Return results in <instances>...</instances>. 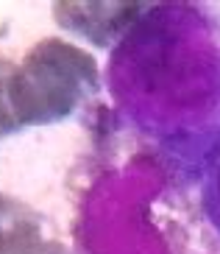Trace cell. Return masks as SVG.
Returning a JSON list of instances; mask_svg holds the SVG:
<instances>
[{
	"mask_svg": "<svg viewBox=\"0 0 220 254\" xmlns=\"http://www.w3.org/2000/svg\"><path fill=\"white\" fill-rule=\"evenodd\" d=\"M120 118L181 182L220 159V8L151 3L106 62Z\"/></svg>",
	"mask_w": 220,
	"mask_h": 254,
	"instance_id": "cell-1",
	"label": "cell"
},
{
	"mask_svg": "<svg viewBox=\"0 0 220 254\" xmlns=\"http://www.w3.org/2000/svg\"><path fill=\"white\" fill-rule=\"evenodd\" d=\"M101 90L92 53L59 37H42L11 75V106L20 126H51L75 115Z\"/></svg>",
	"mask_w": 220,
	"mask_h": 254,
	"instance_id": "cell-2",
	"label": "cell"
},
{
	"mask_svg": "<svg viewBox=\"0 0 220 254\" xmlns=\"http://www.w3.org/2000/svg\"><path fill=\"white\" fill-rule=\"evenodd\" d=\"M148 6L151 3H140V0H128V3L125 0H120V3L61 0V3H53L51 11L53 23L59 28L87 39L95 48H114L125 37V31L148 11Z\"/></svg>",
	"mask_w": 220,
	"mask_h": 254,
	"instance_id": "cell-3",
	"label": "cell"
},
{
	"mask_svg": "<svg viewBox=\"0 0 220 254\" xmlns=\"http://www.w3.org/2000/svg\"><path fill=\"white\" fill-rule=\"evenodd\" d=\"M42 215L25 201L0 193V254H17L31 240L42 238Z\"/></svg>",
	"mask_w": 220,
	"mask_h": 254,
	"instance_id": "cell-4",
	"label": "cell"
},
{
	"mask_svg": "<svg viewBox=\"0 0 220 254\" xmlns=\"http://www.w3.org/2000/svg\"><path fill=\"white\" fill-rule=\"evenodd\" d=\"M14 70H17L14 62L0 53V140L22 131L14 106H11V92H8L11 90V75H14Z\"/></svg>",
	"mask_w": 220,
	"mask_h": 254,
	"instance_id": "cell-5",
	"label": "cell"
},
{
	"mask_svg": "<svg viewBox=\"0 0 220 254\" xmlns=\"http://www.w3.org/2000/svg\"><path fill=\"white\" fill-rule=\"evenodd\" d=\"M201 209L209 226L220 235V159L209 168V173L201 182Z\"/></svg>",
	"mask_w": 220,
	"mask_h": 254,
	"instance_id": "cell-6",
	"label": "cell"
},
{
	"mask_svg": "<svg viewBox=\"0 0 220 254\" xmlns=\"http://www.w3.org/2000/svg\"><path fill=\"white\" fill-rule=\"evenodd\" d=\"M17 254H70V249H67L61 240L37 238V240H31L28 246H22Z\"/></svg>",
	"mask_w": 220,
	"mask_h": 254,
	"instance_id": "cell-7",
	"label": "cell"
}]
</instances>
